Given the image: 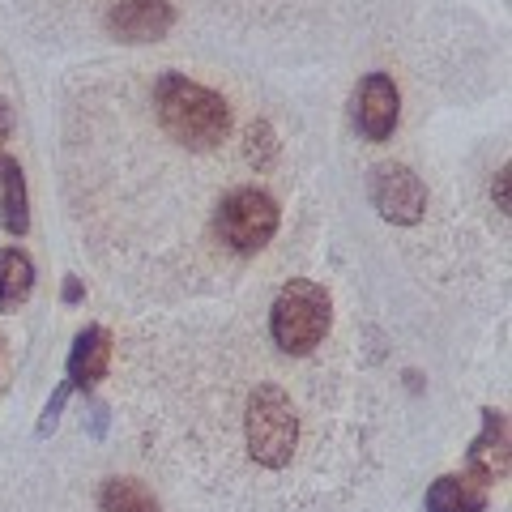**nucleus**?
Instances as JSON below:
<instances>
[{
	"label": "nucleus",
	"mask_w": 512,
	"mask_h": 512,
	"mask_svg": "<svg viewBox=\"0 0 512 512\" xmlns=\"http://www.w3.org/2000/svg\"><path fill=\"white\" fill-rule=\"evenodd\" d=\"M69 201L107 269L227 286L282 235L286 137L214 73L124 64L73 99Z\"/></svg>",
	"instance_id": "f257e3e1"
},
{
	"label": "nucleus",
	"mask_w": 512,
	"mask_h": 512,
	"mask_svg": "<svg viewBox=\"0 0 512 512\" xmlns=\"http://www.w3.org/2000/svg\"><path fill=\"white\" fill-rule=\"evenodd\" d=\"M329 325H333L329 291L312 278H291L278 291V299L269 303V342L291 359L312 355L329 338Z\"/></svg>",
	"instance_id": "f03ea898"
},
{
	"label": "nucleus",
	"mask_w": 512,
	"mask_h": 512,
	"mask_svg": "<svg viewBox=\"0 0 512 512\" xmlns=\"http://www.w3.org/2000/svg\"><path fill=\"white\" fill-rule=\"evenodd\" d=\"M372 201H376V210L389 222H397V227H410V222H419L427 214V184L410 167L380 163L372 171Z\"/></svg>",
	"instance_id": "7ed1b4c3"
},
{
	"label": "nucleus",
	"mask_w": 512,
	"mask_h": 512,
	"mask_svg": "<svg viewBox=\"0 0 512 512\" xmlns=\"http://www.w3.org/2000/svg\"><path fill=\"white\" fill-rule=\"evenodd\" d=\"M397 111H402V99H397V82L389 73H367L359 90H355V124L367 141H389L397 128Z\"/></svg>",
	"instance_id": "20e7f679"
},
{
	"label": "nucleus",
	"mask_w": 512,
	"mask_h": 512,
	"mask_svg": "<svg viewBox=\"0 0 512 512\" xmlns=\"http://www.w3.org/2000/svg\"><path fill=\"white\" fill-rule=\"evenodd\" d=\"M107 363H111V333L107 329H86L73 346V359H69L73 380L82 384V389H90V384H99L107 376Z\"/></svg>",
	"instance_id": "39448f33"
},
{
	"label": "nucleus",
	"mask_w": 512,
	"mask_h": 512,
	"mask_svg": "<svg viewBox=\"0 0 512 512\" xmlns=\"http://www.w3.org/2000/svg\"><path fill=\"white\" fill-rule=\"evenodd\" d=\"M483 508H487V491L470 474L466 478L448 474L427 491V512H483Z\"/></svg>",
	"instance_id": "423d86ee"
},
{
	"label": "nucleus",
	"mask_w": 512,
	"mask_h": 512,
	"mask_svg": "<svg viewBox=\"0 0 512 512\" xmlns=\"http://www.w3.org/2000/svg\"><path fill=\"white\" fill-rule=\"evenodd\" d=\"M99 512H158V500L141 478L116 474L99 487Z\"/></svg>",
	"instance_id": "0eeeda50"
},
{
	"label": "nucleus",
	"mask_w": 512,
	"mask_h": 512,
	"mask_svg": "<svg viewBox=\"0 0 512 512\" xmlns=\"http://www.w3.org/2000/svg\"><path fill=\"white\" fill-rule=\"evenodd\" d=\"M30 286H35V269H30V256L9 248L0 252V312H13L18 303H26Z\"/></svg>",
	"instance_id": "6e6552de"
},
{
	"label": "nucleus",
	"mask_w": 512,
	"mask_h": 512,
	"mask_svg": "<svg viewBox=\"0 0 512 512\" xmlns=\"http://www.w3.org/2000/svg\"><path fill=\"white\" fill-rule=\"evenodd\" d=\"M0 210H5V231L13 235L26 231V184H22V167L13 158H0Z\"/></svg>",
	"instance_id": "1a4fd4ad"
},
{
	"label": "nucleus",
	"mask_w": 512,
	"mask_h": 512,
	"mask_svg": "<svg viewBox=\"0 0 512 512\" xmlns=\"http://www.w3.org/2000/svg\"><path fill=\"white\" fill-rule=\"evenodd\" d=\"M64 397H69V384H60V389H56V397H52V406H47V414H43L39 431H47V427L56 423V414H60V406H64Z\"/></svg>",
	"instance_id": "9d476101"
},
{
	"label": "nucleus",
	"mask_w": 512,
	"mask_h": 512,
	"mask_svg": "<svg viewBox=\"0 0 512 512\" xmlns=\"http://www.w3.org/2000/svg\"><path fill=\"white\" fill-rule=\"evenodd\" d=\"M64 299H69V303H77V299H82V282H77V278H69V282H64Z\"/></svg>",
	"instance_id": "9b49d317"
},
{
	"label": "nucleus",
	"mask_w": 512,
	"mask_h": 512,
	"mask_svg": "<svg viewBox=\"0 0 512 512\" xmlns=\"http://www.w3.org/2000/svg\"><path fill=\"white\" fill-rule=\"evenodd\" d=\"M9 133V111H5V103H0V137Z\"/></svg>",
	"instance_id": "f8f14e48"
}]
</instances>
